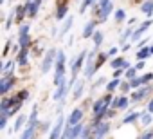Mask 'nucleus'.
<instances>
[{
	"instance_id": "obj_1",
	"label": "nucleus",
	"mask_w": 153,
	"mask_h": 139,
	"mask_svg": "<svg viewBox=\"0 0 153 139\" xmlns=\"http://www.w3.org/2000/svg\"><path fill=\"white\" fill-rule=\"evenodd\" d=\"M61 76H65V54H63V51H59L56 56V78L54 80H58Z\"/></svg>"
},
{
	"instance_id": "obj_2",
	"label": "nucleus",
	"mask_w": 153,
	"mask_h": 139,
	"mask_svg": "<svg viewBox=\"0 0 153 139\" xmlns=\"http://www.w3.org/2000/svg\"><path fill=\"white\" fill-rule=\"evenodd\" d=\"M36 116H38V112H36V107H34V108H33V112H31V119H29L27 130L24 132V139L33 137V134H34V126H36Z\"/></svg>"
},
{
	"instance_id": "obj_3",
	"label": "nucleus",
	"mask_w": 153,
	"mask_h": 139,
	"mask_svg": "<svg viewBox=\"0 0 153 139\" xmlns=\"http://www.w3.org/2000/svg\"><path fill=\"white\" fill-rule=\"evenodd\" d=\"M54 56H56V51H54V49H51V51L45 54V60H43V63H42V72H43V74L51 71V65H52V61H54Z\"/></svg>"
},
{
	"instance_id": "obj_4",
	"label": "nucleus",
	"mask_w": 153,
	"mask_h": 139,
	"mask_svg": "<svg viewBox=\"0 0 153 139\" xmlns=\"http://www.w3.org/2000/svg\"><path fill=\"white\" fill-rule=\"evenodd\" d=\"M94 56H96L94 52H90V54H88V63H87V69H85V76H87V78H92V76H94V72H96V63L92 61V60H94Z\"/></svg>"
},
{
	"instance_id": "obj_5",
	"label": "nucleus",
	"mask_w": 153,
	"mask_h": 139,
	"mask_svg": "<svg viewBox=\"0 0 153 139\" xmlns=\"http://www.w3.org/2000/svg\"><path fill=\"white\" fill-rule=\"evenodd\" d=\"M27 33H29V25H22V29H20V47L22 49H27V45H29Z\"/></svg>"
},
{
	"instance_id": "obj_6",
	"label": "nucleus",
	"mask_w": 153,
	"mask_h": 139,
	"mask_svg": "<svg viewBox=\"0 0 153 139\" xmlns=\"http://www.w3.org/2000/svg\"><path fill=\"white\" fill-rule=\"evenodd\" d=\"M83 119V110L81 108H76L70 116H68V125H76V123H79Z\"/></svg>"
},
{
	"instance_id": "obj_7",
	"label": "nucleus",
	"mask_w": 153,
	"mask_h": 139,
	"mask_svg": "<svg viewBox=\"0 0 153 139\" xmlns=\"http://www.w3.org/2000/svg\"><path fill=\"white\" fill-rule=\"evenodd\" d=\"M61 126H63V116H59V117H58V123H56L54 130L51 132V137H52V139H58V137L61 135Z\"/></svg>"
},
{
	"instance_id": "obj_8",
	"label": "nucleus",
	"mask_w": 153,
	"mask_h": 139,
	"mask_svg": "<svg viewBox=\"0 0 153 139\" xmlns=\"http://www.w3.org/2000/svg\"><path fill=\"white\" fill-rule=\"evenodd\" d=\"M108 132V125L106 123H99V125H96V130H94V137H103L105 134Z\"/></svg>"
},
{
	"instance_id": "obj_9",
	"label": "nucleus",
	"mask_w": 153,
	"mask_h": 139,
	"mask_svg": "<svg viewBox=\"0 0 153 139\" xmlns=\"http://www.w3.org/2000/svg\"><path fill=\"white\" fill-rule=\"evenodd\" d=\"M85 56H87V52H81L79 54V58L78 60H76V63L72 65V78L76 80V72H78L79 71V67H81V63H83V60H85Z\"/></svg>"
},
{
	"instance_id": "obj_10",
	"label": "nucleus",
	"mask_w": 153,
	"mask_h": 139,
	"mask_svg": "<svg viewBox=\"0 0 153 139\" xmlns=\"http://www.w3.org/2000/svg\"><path fill=\"white\" fill-rule=\"evenodd\" d=\"M13 83H15V78H6V80H2V85H0V92L6 94V92L13 87Z\"/></svg>"
},
{
	"instance_id": "obj_11",
	"label": "nucleus",
	"mask_w": 153,
	"mask_h": 139,
	"mask_svg": "<svg viewBox=\"0 0 153 139\" xmlns=\"http://www.w3.org/2000/svg\"><path fill=\"white\" fill-rule=\"evenodd\" d=\"M149 25H151V20L144 22V24H142V25H140V27H139V29H137L135 33H133V40H139V38H140V34H142V33H144V31H146V29H148Z\"/></svg>"
},
{
	"instance_id": "obj_12",
	"label": "nucleus",
	"mask_w": 153,
	"mask_h": 139,
	"mask_svg": "<svg viewBox=\"0 0 153 139\" xmlns=\"http://www.w3.org/2000/svg\"><path fill=\"white\" fill-rule=\"evenodd\" d=\"M148 92H149V87H144V89L137 90V92H135V94L131 96V99H133V101H139V99H142V98H144V96H146Z\"/></svg>"
},
{
	"instance_id": "obj_13",
	"label": "nucleus",
	"mask_w": 153,
	"mask_h": 139,
	"mask_svg": "<svg viewBox=\"0 0 153 139\" xmlns=\"http://www.w3.org/2000/svg\"><path fill=\"white\" fill-rule=\"evenodd\" d=\"M38 6H40V0H34L33 4H27V7H25V9H27V13H29L31 16H34V15H36V11H38Z\"/></svg>"
},
{
	"instance_id": "obj_14",
	"label": "nucleus",
	"mask_w": 153,
	"mask_h": 139,
	"mask_svg": "<svg viewBox=\"0 0 153 139\" xmlns=\"http://www.w3.org/2000/svg\"><path fill=\"white\" fill-rule=\"evenodd\" d=\"M112 67H114V69H121V67H130V65H128L126 60H123V58H115V60L112 61Z\"/></svg>"
},
{
	"instance_id": "obj_15",
	"label": "nucleus",
	"mask_w": 153,
	"mask_h": 139,
	"mask_svg": "<svg viewBox=\"0 0 153 139\" xmlns=\"http://www.w3.org/2000/svg\"><path fill=\"white\" fill-rule=\"evenodd\" d=\"M110 11H112V4L108 2V4H105L101 7V20H106V16L110 15Z\"/></svg>"
},
{
	"instance_id": "obj_16",
	"label": "nucleus",
	"mask_w": 153,
	"mask_h": 139,
	"mask_svg": "<svg viewBox=\"0 0 153 139\" xmlns=\"http://www.w3.org/2000/svg\"><path fill=\"white\" fill-rule=\"evenodd\" d=\"M94 27H96V24H94V22L87 24V25H85V31H83V36H85V38L92 36V34H94Z\"/></svg>"
},
{
	"instance_id": "obj_17",
	"label": "nucleus",
	"mask_w": 153,
	"mask_h": 139,
	"mask_svg": "<svg viewBox=\"0 0 153 139\" xmlns=\"http://www.w3.org/2000/svg\"><path fill=\"white\" fill-rule=\"evenodd\" d=\"M65 92H67V87H65V85H59V87H58V92L54 94V99H56V101H58V99H61Z\"/></svg>"
},
{
	"instance_id": "obj_18",
	"label": "nucleus",
	"mask_w": 153,
	"mask_h": 139,
	"mask_svg": "<svg viewBox=\"0 0 153 139\" xmlns=\"http://www.w3.org/2000/svg\"><path fill=\"white\" fill-rule=\"evenodd\" d=\"M128 105V98H121L119 101H114V108H124Z\"/></svg>"
},
{
	"instance_id": "obj_19",
	"label": "nucleus",
	"mask_w": 153,
	"mask_h": 139,
	"mask_svg": "<svg viewBox=\"0 0 153 139\" xmlns=\"http://www.w3.org/2000/svg\"><path fill=\"white\" fill-rule=\"evenodd\" d=\"M81 92H83V81L78 83V87H76V90H74V98H72V99H79Z\"/></svg>"
},
{
	"instance_id": "obj_20",
	"label": "nucleus",
	"mask_w": 153,
	"mask_h": 139,
	"mask_svg": "<svg viewBox=\"0 0 153 139\" xmlns=\"http://www.w3.org/2000/svg\"><path fill=\"white\" fill-rule=\"evenodd\" d=\"M149 52H151V51H149V49H146V47H144V49H140V51H139V52H137V58H139V60H146V58H148V56H149Z\"/></svg>"
},
{
	"instance_id": "obj_21",
	"label": "nucleus",
	"mask_w": 153,
	"mask_h": 139,
	"mask_svg": "<svg viewBox=\"0 0 153 139\" xmlns=\"http://www.w3.org/2000/svg\"><path fill=\"white\" fill-rule=\"evenodd\" d=\"M25 54H27V49H22V52H20V56H18V63H20V65H25V63H27V56H25Z\"/></svg>"
},
{
	"instance_id": "obj_22",
	"label": "nucleus",
	"mask_w": 153,
	"mask_h": 139,
	"mask_svg": "<svg viewBox=\"0 0 153 139\" xmlns=\"http://www.w3.org/2000/svg\"><path fill=\"white\" fill-rule=\"evenodd\" d=\"M106 56H108V54H103V52L97 56V61H96V69H99V67H101V65L106 61Z\"/></svg>"
},
{
	"instance_id": "obj_23",
	"label": "nucleus",
	"mask_w": 153,
	"mask_h": 139,
	"mask_svg": "<svg viewBox=\"0 0 153 139\" xmlns=\"http://www.w3.org/2000/svg\"><path fill=\"white\" fill-rule=\"evenodd\" d=\"M65 11H67V7H65V4L58 7V11H56V16H58V20H61V18L65 16Z\"/></svg>"
},
{
	"instance_id": "obj_24",
	"label": "nucleus",
	"mask_w": 153,
	"mask_h": 139,
	"mask_svg": "<svg viewBox=\"0 0 153 139\" xmlns=\"http://www.w3.org/2000/svg\"><path fill=\"white\" fill-rule=\"evenodd\" d=\"M72 22H74V18H72V16H68V18H67V24H65V25H63V29H61V34H65V33H67V31L70 29Z\"/></svg>"
},
{
	"instance_id": "obj_25",
	"label": "nucleus",
	"mask_w": 153,
	"mask_h": 139,
	"mask_svg": "<svg viewBox=\"0 0 153 139\" xmlns=\"http://www.w3.org/2000/svg\"><path fill=\"white\" fill-rule=\"evenodd\" d=\"M119 83H121V81H119V80H117V78H115V80H112V81H110V83H108V85H106V89H108V90H110V92H112V90H114V89H117V87H119Z\"/></svg>"
},
{
	"instance_id": "obj_26",
	"label": "nucleus",
	"mask_w": 153,
	"mask_h": 139,
	"mask_svg": "<svg viewBox=\"0 0 153 139\" xmlns=\"http://www.w3.org/2000/svg\"><path fill=\"white\" fill-rule=\"evenodd\" d=\"M142 11L148 13V15H151V13H153V2H146V4L142 6Z\"/></svg>"
},
{
	"instance_id": "obj_27",
	"label": "nucleus",
	"mask_w": 153,
	"mask_h": 139,
	"mask_svg": "<svg viewBox=\"0 0 153 139\" xmlns=\"http://www.w3.org/2000/svg\"><path fill=\"white\" fill-rule=\"evenodd\" d=\"M94 42H96V45H101V42H103V33L96 31V33H94Z\"/></svg>"
},
{
	"instance_id": "obj_28",
	"label": "nucleus",
	"mask_w": 153,
	"mask_h": 139,
	"mask_svg": "<svg viewBox=\"0 0 153 139\" xmlns=\"http://www.w3.org/2000/svg\"><path fill=\"white\" fill-rule=\"evenodd\" d=\"M142 83H144V80H142V78H133L130 85H131V87H140Z\"/></svg>"
},
{
	"instance_id": "obj_29",
	"label": "nucleus",
	"mask_w": 153,
	"mask_h": 139,
	"mask_svg": "<svg viewBox=\"0 0 153 139\" xmlns=\"http://www.w3.org/2000/svg\"><path fill=\"white\" fill-rule=\"evenodd\" d=\"M24 121H25V116H20V117L16 119V123H15V130H18V128H22V125H24Z\"/></svg>"
},
{
	"instance_id": "obj_30",
	"label": "nucleus",
	"mask_w": 153,
	"mask_h": 139,
	"mask_svg": "<svg viewBox=\"0 0 153 139\" xmlns=\"http://www.w3.org/2000/svg\"><path fill=\"white\" fill-rule=\"evenodd\" d=\"M135 71H137V67H135V69L130 67L128 71H126V78H128V80H133V78H135Z\"/></svg>"
},
{
	"instance_id": "obj_31",
	"label": "nucleus",
	"mask_w": 153,
	"mask_h": 139,
	"mask_svg": "<svg viewBox=\"0 0 153 139\" xmlns=\"http://www.w3.org/2000/svg\"><path fill=\"white\" fill-rule=\"evenodd\" d=\"M137 117H139V114H135V112H133V114H130V116H126V117H124V123H131V121H135Z\"/></svg>"
},
{
	"instance_id": "obj_32",
	"label": "nucleus",
	"mask_w": 153,
	"mask_h": 139,
	"mask_svg": "<svg viewBox=\"0 0 153 139\" xmlns=\"http://www.w3.org/2000/svg\"><path fill=\"white\" fill-rule=\"evenodd\" d=\"M25 11H27L25 7H18V9H16V20H22V16H24Z\"/></svg>"
},
{
	"instance_id": "obj_33",
	"label": "nucleus",
	"mask_w": 153,
	"mask_h": 139,
	"mask_svg": "<svg viewBox=\"0 0 153 139\" xmlns=\"http://www.w3.org/2000/svg\"><path fill=\"white\" fill-rule=\"evenodd\" d=\"M115 20H117V22H123V20H124V11L119 9V11L115 13Z\"/></svg>"
},
{
	"instance_id": "obj_34",
	"label": "nucleus",
	"mask_w": 153,
	"mask_h": 139,
	"mask_svg": "<svg viewBox=\"0 0 153 139\" xmlns=\"http://www.w3.org/2000/svg\"><path fill=\"white\" fill-rule=\"evenodd\" d=\"M27 96H29V92H27V90H22V92H20L18 96H16V99H20V101H24V99H25Z\"/></svg>"
},
{
	"instance_id": "obj_35",
	"label": "nucleus",
	"mask_w": 153,
	"mask_h": 139,
	"mask_svg": "<svg viewBox=\"0 0 153 139\" xmlns=\"http://www.w3.org/2000/svg\"><path fill=\"white\" fill-rule=\"evenodd\" d=\"M94 2V0H83V6H81V13H85V9H87V6H90Z\"/></svg>"
},
{
	"instance_id": "obj_36",
	"label": "nucleus",
	"mask_w": 153,
	"mask_h": 139,
	"mask_svg": "<svg viewBox=\"0 0 153 139\" xmlns=\"http://www.w3.org/2000/svg\"><path fill=\"white\" fill-rule=\"evenodd\" d=\"M142 123L144 125H149L151 123V116H142Z\"/></svg>"
},
{
	"instance_id": "obj_37",
	"label": "nucleus",
	"mask_w": 153,
	"mask_h": 139,
	"mask_svg": "<svg viewBox=\"0 0 153 139\" xmlns=\"http://www.w3.org/2000/svg\"><path fill=\"white\" fill-rule=\"evenodd\" d=\"M11 67H13V61H7V63H6V74L11 72Z\"/></svg>"
},
{
	"instance_id": "obj_38",
	"label": "nucleus",
	"mask_w": 153,
	"mask_h": 139,
	"mask_svg": "<svg viewBox=\"0 0 153 139\" xmlns=\"http://www.w3.org/2000/svg\"><path fill=\"white\" fill-rule=\"evenodd\" d=\"M115 54H117V47H112L110 52H108V56H115Z\"/></svg>"
},
{
	"instance_id": "obj_39",
	"label": "nucleus",
	"mask_w": 153,
	"mask_h": 139,
	"mask_svg": "<svg viewBox=\"0 0 153 139\" xmlns=\"http://www.w3.org/2000/svg\"><path fill=\"white\" fill-rule=\"evenodd\" d=\"M128 34H131V29H126V31H124V34H123V40H124V38H128Z\"/></svg>"
},
{
	"instance_id": "obj_40",
	"label": "nucleus",
	"mask_w": 153,
	"mask_h": 139,
	"mask_svg": "<svg viewBox=\"0 0 153 139\" xmlns=\"http://www.w3.org/2000/svg\"><path fill=\"white\" fill-rule=\"evenodd\" d=\"M142 80H144V81H149V80H153V74H146Z\"/></svg>"
},
{
	"instance_id": "obj_41",
	"label": "nucleus",
	"mask_w": 153,
	"mask_h": 139,
	"mask_svg": "<svg viewBox=\"0 0 153 139\" xmlns=\"http://www.w3.org/2000/svg\"><path fill=\"white\" fill-rule=\"evenodd\" d=\"M123 74V69H117V71H115V78H119Z\"/></svg>"
},
{
	"instance_id": "obj_42",
	"label": "nucleus",
	"mask_w": 153,
	"mask_h": 139,
	"mask_svg": "<svg viewBox=\"0 0 153 139\" xmlns=\"http://www.w3.org/2000/svg\"><path fill=\"white\" fill-rule=\"evenodd\" d=\"M148 110H149V112H153V101L149 103V107H148Z\"/></svg>"
},
{
	"instance_id": "obj_43",
	"label": "nucleus",
	"mask_w": 153,
	"mask_h": 139,
	"mask_svg": "<svg viewBox=\"0 0 153 139\" xmlns=\"http://www.w3.org/2000/svg\"><path fill=\"white\" fill-rule=\"evenodd\" d=\"M149 51H151V54H153V45H151V47H149Z\"/></svg>"
}]
</instances>
